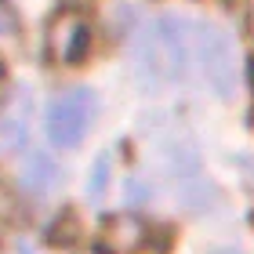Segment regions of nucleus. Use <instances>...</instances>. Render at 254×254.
Returning <instances> with one entry per match:
<instances>
[{"instance_id":"nucleus-5","label":"nucleus","mask_w":254,"mask_h":254,"mask_svg":"<svg viewBox=\"0 0 254 254\" xmlns=\"http://www.w3.org/2000/svg\"><path fill=\"white\" fill-rule=\"evenodd\" d=\"M26 175H29L26 182H29L37 192H48V189L55 186V167H51V160L40 156V153H33V156L26 160Z\"/></svg>"},{"instance_id":"nucleus-4","label":"nucleus","mask_w":254,"mask_h":254,"mask_svg":"<svg viewBox=\"0 0 254 254\" xmlns=\"http://www.w3.org/2000/svg\"><path fill=\"white\" fill-rule=\"evenodd\" d=\"M91 51V22L84 11L65 7L55 15V22L48 26V55L59 65H76L84 62Z\"/></svg>"},{"instance_id":"nucleus-8","label":"nucleus","mask_w":254,"mask_h":254,"mask_svg":"<svg viewBox=\"0 0 254 254\" xmlns=\"http://www.w3.org/2000/svg\"><path fill=\"white\" fill-rule=\"evenodd\" d=\"M211 254H240V251H233V247H222V251H211Z\"/></svg>"},{"instance_id":"nucleus-1","label":"nucleus","mask_w":254,"mask_h":254,"mask_svg":"<svg viewBox=\"0 0 254 254\" xmlns=\"http://www.w3.org/2000/svg\"><path fill=\"white\" fill-rule=\"evenodd\" d=\"M138 59V76L153 87L175 84L186 76V62H189V44H186V26L175 18H160L153 22L142 40L134 48Z\"/></svg>"},{"instance_id":"nucleus-9","label":"nucleus","mask_w":254,"mask_h":254,"mask_svg":"<svg viewBox=\"0 0 254 254\" xmlns=\"http://www.w3.org/2000/svg\"><path fill=\"white\" fill-rule=\"evenodd\" d=\"M0 98H4V76H0Z\"/></svg>"},{"instance_id":"nucleus-7","label":"nucleus","mask_w":254,"mask_h":254,"mask_svg":"<svg viewBox=\"0 0 254 254\" xmlns=\"http://www.w3.org/2000/svg\"><path fill=\"white\" fill-rule=\"evenodd\" d=\"M106 171H109V156H102V160H98V171H95V186H91V192H95V196L106 192Z\"/></svg>"},{"instance_id":"nucleus-2","label":"nucleus","mask_w":254,"mask_h":254,"mask_svg":"<svg viewBox=\"0 0 254 254\" xmlns=\"http://www.w3.org/2000/svg\"><path fill=\"white\" fill-rule=\"evenodd\" d=\"M98 102L91 91H69V95L55 98L48 109V138L59 149H76L84 142V134L91 131Z\"/></svg>"},{"instance_id":"nucleus-3","label":"nucleus","mask_w":254,"mask_h":254,"mask_svg":"<svg viewBox=\"0 0 254 254\" xmlns=\"http://www.w3.org/2000/svg\"><path fill=\"white\" fill-rule=\"evenodd\" d=\"M200 62H203L207 84L218 91V98H233L240 62H236V44L225 29H218V26L200 29Z\"/></svg>"},{"instance_id":"nucleus-6","label":"nucleus","mask_w":254,"mask_h":254,"mask_svg":"<svg viewBox=\"0 0 254 254\" xmlns=\"http://www.w3.org/2000/svg\"><path fill=\"white\" fill-rule=\"evenodd\" d=\"M18 44V18L7 0H0V51H11Z\"/></svg>"}]
</instances>
